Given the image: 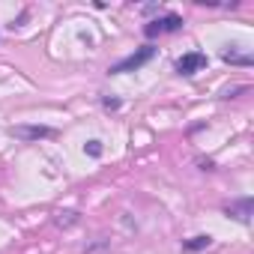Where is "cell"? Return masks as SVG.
<instances>
[{
    "mask_svg": "<svg viewBox=\"0 0 254 254\" xmlns=\"http://www.w3.org/2000/svg\"><path fill=\"white\" fill-rule=\"evenodd\" d=\"M156 57V48L153 45H144V48H138L135 54H129V57H126V60H120V63H114L108 72L111 75H123V72H135V69H141L144 63H150Z\"/></svg>",
    "mask_w": 254,
    "mask_h": 254,
    "instance_id": "1",
    "label": "cell"
},
{
    "mask_svg": "<svg viewBox=\"0 0 254 254\" xmlns=\"http://www.w3.org/2000/svg\"><path fill=\"white\" fill-rule=\"evenodd\" d=\"M177 30H183V18L180 15H162V18H156V21H150L144 27L147 36H162V33H177Z\"/></svg>",
    "mask_w": 254,
    "mask_h": 254,
    "instance_id": "2",
    "label": "cell"
},
{
    "mask_svg": "<svg viewBox=\"0 0 254 254\" xmlns=\"http://www.w3.org/2000/svg\"><path fill=\"white\" fill-rule=\"evenodd\" d=\"M206 66V54H200V51H189V54H183L180 60H177V72L180 75H194V72H200Z\"/></svg>",
    "mask_w": 254,
    "mask_h": 254,
    "instance_id": "3",
    "label": "cell"
},
{
    "mask_svg": "<svg viewBox=\"0 0 254 254\" xmlns=\"http://www.w3.org/2000/svg\"><path fill=\"white\" fill-rule=\"evenodd\" d=\"M12 135L24 141H39V138H54V129H48V126H18V129H12Z\"/></svg>",
    "mask_w": 254,
    "mask_h": 254,
    "instance_id": "4",
    "label": "cell"
},
{
    "mask_svg": "<svg viewBox=\"0 0 254 254\" xmlns=\"http://www.w3.org/2000/svg\"><path fill=\"white\" fill-rule=\"evenodd\" d=\"M227 215H233V218H239V221H248V215H251V200L245 197V200H239V203H230V206H227Z\"/></svg>",
    "mask_w": 254,
    "mask_h": 254,
    "instance_id": "5",
    "label": "cell"
},
{
    "mask_svg": "<svg viewBox=\"0 0 254 254\" xmlns=\"http://www.w3.org/2000/svg\"><path fill=\"white\" fill-rule=\"evenodd\" d=\"M209 242H212L209 236H191V239L183 242V248H186V251H200V248H206Z\"/></svg>",
    "mask_w": 254,
    "mask_h": 254,
    "instance_id": "6",
    "label": "cell"
},
{
    "mask_svg": "<svg viewBox=\"0 0 254 254\" xmlns=\"http://www.w3.org/2000/svg\"><path fill=\"white\" fill-rule=\"evenodd\" d=\"M224 60H227V63H242V66H248V63H251V57H248V54H245V57H239V54H230V51H224Z\"/></svg>",
    "mask_w": 254,
    "mask_h": 254,
    "instance_id": "7",
    "label": "cell"
},
{
    "mask_svg": "<svg viewBox=\"0 0 254 254\" xmlns=\"http://www.w3.org/2000/svg\"><path fill=\"white\" fill-rule=\"evenodd\" d=\"M84 150H87V153H90L93 159H99V156H102V144H99V141H90V144H87Z\"/></svg>",
    "mask_w": 254,
    "mask_h": 254,
    "instance_id": "8",
    "label": "cell"
}]
</instances>
